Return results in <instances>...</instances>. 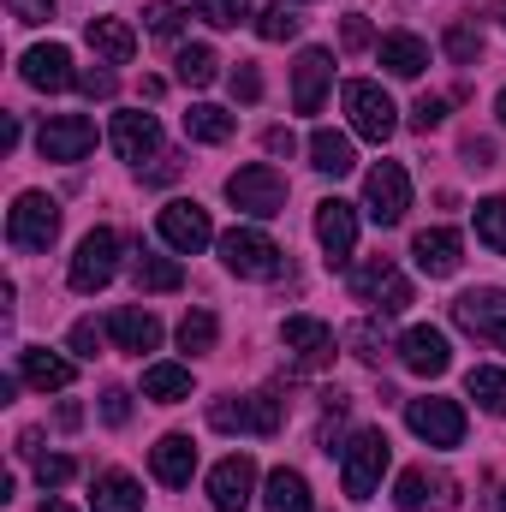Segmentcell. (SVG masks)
<instances>
[{
	"mask_svg": "<svg viewBox=\"0 0 506 512\" xmlns=\"http://www.w3.org/2000/svg\"><path fill=\"white\" fill-rule=\"evenodd\" d=\"M78 90L96 96V102H108L114 96V72H78Z\"/></svg>",
	"mask_w": 506,
	"mask_h": 512,
	"instance_id": "cell-50",
	"label": "cell"
},
{
	"mask_svg": "<svg viewBox=\"0 0 506 512\" xmlns=\"http://www.w3.org/2000/svg\"><path fill=\"white\" fill-rule=\"evenodd\" d=\"M131 274H137V286L143 292H179L185 286V268L173 262V256H161V251H137V262H131Z\"/></svg>",
	"mask_w": 506,
	"mask_h": 512,
	"instance_id": "cell-30",
	"label": "cell"
},
{
	"mask_svg": "<svg viewBox=\"0 0 506 512\" xmlns=\"http://www.w3.org/2000/svg\"><path fill=\"white\" fill-rule=\"evenodd\" d=\"M36 149H42V161H84V155L96 149V120H84V114H54L48 126L36 131Z\"/></svg>",
	"mask_w": 506,
	"mask_h": 512,
	"instance_id": "cell-12",
	"label": "cell"
},
{
	"mask_svg": "<svg viewBox=\"0 0 506 512\" xmlns=\"http://www.w3.org/2000/svg\"><path fill=\"white\" fill-rule=\"evenodd\" d=\"M18 376L36 387V393H60V387H72L78 364L60 358V352H48V346H30V352H18Z\"/></svg>",
	"mask_w": 506,
	"mask_h": 512,
	"instance_id": "cell-24",
	"label": "cell"
},
{
	"mask_svg": "<svg viewBox=\"0 0 506 512\" xmlns=\"http://www.w3.org/2000/svg\"><path fill=\"white\" fill-rule=\"evenodd\" d=\"M495 114H501V126H506V90H501V96H495Z\"/></svg>",
	"mask_w": 506,
	"mask_h": 512,
	"instance_id": "cell-55",
	"label": "cell"
},
{
	"mask_svg": "<svg viewBox=\"0 0 506 512\" xmlns=\"http://www.w3.org/2000/svg\"><path fill=\"white\" fill-rule=\"evenodd\" d=\"M215 340H221L215 310H185V322H179V346H185L191 358H203V352H215Z\"/></svg>",
	"mask_w": 506,
	"mask_h": 512,
	"instance_id": "cell-36",
	"label": "cell"
},
{
	"mask_svg": "<svg viewBox=\"0 0 506 512\" xmlns=\"http://www.w3.org/2000/svg\"><path fill=\"white\" fill-rule=\"evenodd\" d=\"M352 298L370 304V310H381V316H399V310L411 304V280L393 268V256H370V262L352 268Z\"/></svg>",
	"mask_w": 506,
	"mask_h": 512,
	"instance_id": "cell-5",
	"label": "cell"
},
{
	"mask_svg": "<svg viewBox=\"0 0 506 512\" xmlns=\"http://www.w3.org/2000/svg\"><path fill=\"white\" fill-rule=\"evenodd\" d=\"M453 322H459L465 334H477V340H489V346L506 352V292L501 286L459 292V298H453Z\"/></svg>",
	"mask_w": 506,
	"mask_h": 512,
	"instance_id": "cell-9",
	"label": "cell"
},
{
	"mask_svg": "<svg viewBox=\"0 0 506 512\" xmlns=\"http://www.w3.org/2000/svg\"><path fill=\"white\" fill-rule=\"evenodd\" d=\"M18 72H24V84L30 90H72L78 84V72H72V54L60 48V42H42V48H30L24 60H18Z\"/></svg>",
	"mask_w": 506,
	"mask_h": 512,
	"instance_id": "cell-19",
	"label": "cell"
},
{
	"mask_svg": "<svg viewBox=\"0 0 506 512\" xmlns=\"http://www.w3.org/2000/svg\"><path fill=\"white\" fill-rule=\"evenodd\" d=\"M405 423H411V435L417 441H429V447H459L465 441V411L453 405V399H405Z\"/></svg>",
	"mask_w": 506,
	"mask_h": 512,
	"instance_id": "cell-11",
	"label": "cell"
},
{
	"mask_svg": "<svg viewBox=\"0 0 506 512\" xmlns=\"http://www.w3.org/2000/svg\"><path fill=\"white\" fill-rule=\"evenodd\" d=\"M262 143H268V155H292V149H298V137H292L286 126H274L268 137H262Z\"/></svg>",
	"mask_w": 506,
	"mask_h": 512,
	"instance_id": "cell-53",
	"label": "cell"
},
{
	"mask_svg": "<svg viewBox=\"0 0 506 512\" xmlns=\"http://www.w3.org/2000/svg\"><path fill=\"white\" fill-rule=\"evenodd\" d=\"M179 167H185L179 155H155V167H149L143 179H149V185H167V179H179Z\"/></svg>",
	"mask_w": 506,
	"mask_h": 512,
	"instance_id": "cell-52",
	"label": "cell"
},
{
	"mask_svg": "<svg viewBox=\"0 0 506 512\" xmlns=\"http://www.w3.org/2000/svg\"><path fill=\"white\" fill-rule=\"evenodd\" d=\"M90 507L96 512H143V489H137V477H126V471H102L96 489H90Z\"/></svg>",
	"mask_w": 506,
	"mask_h": 512,
	"instance_id": "cell-29",
	"label": "cell"
},
{
	"mask_svg": "<svg viewBox=\"0 0 506 512\" xmlns=\"http://www.w3.org/2000/svg\"><path fill=\"white\" fill-rule=\"evenodd\" d=\"M280 340H286V352H292L304 370H322V364L334 358V328L316 322V316H286V322H280Z\"/></svg>",
	"mask_w": 506,
	"mask_h": 512,
	"instance_id": "cell-17",
	"label": "cell"
},
{
	"mask_svg": "<svg viewBox=\"0 0 506 512\" xmlns=\"http://www.w3.org/2000/svg\"><path fill=\"white\" fill-rule=\"evenodd\" d=\"M441 120H447V96H417L411 102V126L417 131H435Z\"/></svg>",
	"mask_w": 506,
	"mask_h": 512,
	"instance_id": "cell-43",
	"label": "cell"
},
{
	"mask_svg": "<svg viewBox=\"0 0 506 512\" xmlns=\"http://www.w3.org/2000/svg\"><path fill=\"white\" fill-rule=\"evenodd\" d=\"M251 495H256V465L245 453H227V459L209 471V501H215V512H245Z\"/></svg>",
	"mask_w": 506,
	"mask_h": 512,
	"instance_id": "cell-15",
	"label": "cell"
},
{
	"mask_svg": "<svg viewBox=\"0 0 506 512\" xmlns=\"http://www.w3.org/2000/svg\"><path fill=\"white\" fill-rule=\"evenodd\" d=\"M108 334L120 340V352H131V358H143V352H155V346H161V322H155L149 310H131V304L108 316Z\"/></svg>",
	"mask_w": 506,
	"mask_h": 512,
	"instance_id": "cell-26",
	"label": "cell"
},
{
	"mask_svg": "<svg viewBox=\"0 0 506 512\" xmlns=\"http://www.w3.org/2000/svg\"><path fill=\"white\" fill-rule=\"evenodd\" d=\"M239 131V120L227 114V108H215V102H197L191 114H185V137L191 143H227Z\"/></svg>",
	"mask_w": 506,
	"mask_h": 512,
	"instance_id": "cell-34",
	"label": "cell"
},
{
	"mask_svg": "<svg viewBox=\"0 0 506 512\" xmlns=\"http://www.w3.org/2000/svg\"><path fill=\"white\" fill-rule=\"evenodd\" d=\"M173 72H179V84H185V90H209V84L221 78V60H215V48L191 42V48H179V54H173Z\"/></svg>",
	"mask_w": 506,
	"mask_h": 512,
	"instance_id": "cell-33",
	"label": "cell"
},
{
	"mask_svg": "<svg viewBox=\"0 0 506 512\" xmlns=\"http://www.w3.org/2000/svg\"><path fill=\"white\" fill-rule=\"evenodd\" d=\"M501 512H506V489H501Z\"/></svg>",
	"mask_w": 506,
	"mask_h": 512,
	"instance_id": "cell-56",
	"label": "cell"
},
{
	"mask_svg": "<svg viewBox=\"0 0 506 512\" xmlns=\"http://www.w3.org/2000/svg\"><path fill=\"white\" fill-rule=\"evenodd\" d=\"M72 477H78V459H66V453L36 459V483H42V495H48V489H66Z\"/></svg>",
	"mask_w": 506,
	"mask_h": 512,
	"instance_id": "cell-41",
	"label": "cell"
},
{
	"mask_svg": "<svg viewBox=\"0 0 506 512\" xmlns=\"http://www.w3.org/2000/svg\"><path fill=\"white\" fill-rule=\"evenodd\" d=\"M376 54H381V66H387L393 78H423V66H429V42H423V36H411V30L381 36Z\"/></svg>",
	"mask_w": 506,
	"mask_h": 512,
	"instance_id": "cell-25",
	"label": "cell"
},
{
	"mask_svg": "<svg viewBox=\"0 0 506 512\" xmlns=\"http://www.w3.org/2000/svg\"><path fill=\"white\" fill-rule=\"evenodd\" d=\"M6 6H12L18 24H48L54 18V0H6Z\"/></svg>",
	"mask_w": 506,
	"mask_h": 512,
	"instance_id": "cell-48",
	"label": "cell"
},
{
	"mask_svg": "<svg viewBox=\"0 0 506 512\" xmlns=\"http://www.w3.org/2000/svg\"><path fill=\"white\" fill-rule=\"evenodd\" d=\"M6 239H12V251H48L60 239V203L48 191H24L6 215Z\"/></svg>",
	"mask_w": 506,
	"mask_h": 512,
	"instance_id": "cell-3",
	"label": "cell"
},
{
	"mask_svg": "<svg viewBox=\"0 0 506 512\" xmlns=\"http://www.w3.org/2000/svg\"><path fill=\"white\" fill-rule=\"evenodd\" d=\"M72 352H78V358H96V352H102V328H96L90 316L72 322Z\"/></svg>",
	"mask_w": 506,
	"mask_h": 512,
	"instance_id": "cell-45",
	"label": "cell"
},
{
	"mask_svg": "<svg viewBox=\"0 0 506 512\" xmlns=\"http://www.w3.org/2000/svg\"><path fill=\"white\" fill-rule=\"evenodd\" d=\"M346 346H352L358 358H370V364H381V334L370 328V322H364V328H352V334H346Z\"/></svg>",
	"mask_w": 506,
	"mask_h": 512,
	"instance_id": "cell-46",
	"label": "cell"
},
{
	"mask_svg": "<svg viewBox=\"0 0 506 512\" xmlns=\"http://www.w3.org/2000/svg\"><path fill=\"white\" fill-rule=\"evenodd\" d=\"M42 512H72L66 501H42Z\"/></svg>",
	"mask_w": 506,
	"mask_h": 512,
	"instance_id": "cell-54",
	"label": "cell"
},
{
	"mask_svg": "<svg viewBox=\"0 0 506 512\" xmlns=\"http://www.w3.org/2000/svg\"><path fill=\"white\" fill-rule=\"evenodd\" d=\"M149 471H155L167 489H185L191 471H197V447H191V435H161V441L149 447Z\"/></svg>",
	"mask_w": 506,
	"mask_h": 512,
	"instance_id": "cell-23",
	"label": "cell"
},
{
	"mask_svg": "<svg viewBox=\"0 0 506 512\" xmlns=\"http://www.w3.org/2000/svg\"><path fill=\"white\" fill-rule=\"evenodd\" d=\"M143 399H155V405L191 399V370H185V364H149V370H143Z\"/></svg>",
	"mask_w": 506,
	"mask_h": 512,
	"instance_id": "cell-32",
	"label": "cell"
},
{
	"mask_svg": "<svg viewBox=\"0 0 506 512\" xmlns=\"http://www.w3.org/2000/svg\"><path fill=\"white\" fill-rule=\"evenodd\" d=\"M197 18H209L215 30H233L239 18H251V0H191Z\"/></svg>",
	"mask_w": 506,
	"mask_h": 512,
	"instance_id": "cell-39",
	"label": "cell"
},
{
	"mask_svg": "<svg viewBox=\"0 0 506 512\" xmlns=\"http://www.w3.org/2000/svg\"><path fill=\"white\" fill-rule=\"evenodd\" d=\"M161 239L173 245V251H185V256H197L209 239H215V221H209V209L203 203H167L161 209Z\"/></svg>",
	"mask_w": 506,
	"mask_h": 512,
	"instance_id": "cell-14",
	"label": "cell"
},
{
	"mask_svg": "<svg viewBox=\"0 0 506 512\" xmlns=\"http://www.w3.org/2000/svg\"><path fill=\"white\" fill-rule=\"evenodd\" d=\"M340 42H346L352 54H358V48H370V42H376V30H370V18H358V12H352V18L340 24Z\"/></svg>",
	"mask_w": 506,
	"mask_h": 512,
	"instance_id": "cell-47",
	"label": "cell"
},
{
	"mask_svg": "<svg viewBox=\"0 0 506 512\" xmlns=\"http://www.w3.org/2000/svg\"><path fill=\"white\" fill-rule=\"evenodd\" d=\"M310 167L316 173H328V179H340V173H352L358 167V155H352V137L346 131H310Z\"/></svg>",
	"mask_w": 506,
	"mask_h": 512,
	"instance_id": "cell-27",
	"label": "cell"
},
{
	"mask_svg": "<svg viewBox=\"0 0 506 512\" xmlns=\"http://www.w3.org/2000/svg\"><path fill=\"white\" fill-rule=\"evenodd\" d=\"M477 239L495 256H506V197H483L477 203Z\"/></svg>",
	"mask_w": 506,
	"mask_h": 512,
	"instance_id": "cell-37",
	"label": "cell"
},
{
	"mask_svg": "<svg viewBox=\"0 0 506 512\" xmlns=\"http://www.w3.org/2000/svg\"><path fill=\"white\" fill-rule=\"evenodd\" d=\"M465 245H459V233L453 227H429V233H417V245H411V256H417V268L429 274V280H447V274H459V262H465Z\"/></svg>",
	"mask_w": 506,
	"mask_h": 512,
	"instance_id": "cell-22",
	"label": "cell"
},
{
	"mask_svg": "<svg viewBox=\"0 0 506 512\" xmlns=\"http://www.w3.org/2000/svg\"><path fill=\"white\" fill-rule=\"evenodd\" d=\"M227 84H233V96H239V102H262V72H256L251 60H239V72H233Z\"/></svg>",
	"mask_w": 506,
	"mask_h": 512,
	"instance_id": "cell-44",
	"label": "cell"
},
{
	"mask_svg": "<svg viewBox=\"0 0 506 512\" xmlns=\"http://www.w3.org/2000/svg\"><path fill=\"white\" fill-rule=\"evenodd\" d=\"M84 36H90V48H96L108 66H126L131 54H137V36H131L126 18H90V30H84Z\"/></svg>",
	"mask_w": 506,
	"mask_h": 512,
	"instance_id": "cell-28",
	"label": "cell"
},
{
	"mask_svg": "<svg viewBox=\"0 0 506 512\" xmlns=\"http://www.w3.org/2000/svg\"><path fill=\"white\" fill-rule=\"evenodd\" d=\"M102 417H108L114 429L131 417V393H126V387H108V393H102Z\"/></svg>",
	"mask_w": 506,
	"mask_h": 512,
	"instance_id": "cell-49",
	"label": "cell"
},
{
	"mask_svg": "<svg viewBox=\"0 0 506 512\" xmlns=\"http://www.w3.org/2000/svg\"><path fill=\"white\" fill-rule=\"evenodd\" d=\"M465 393H471L489 417H506V370H495V364H477V370L465 376Z\"/></svg>",
	"mask_w": 506,
	"mask_h": 512,
	"instance_id": "cell-35",
	"label": "cell"
},
{
	"mask_svg": "<svg viewBox=\"0 0 506 512\" xmlns=\"http://www.w3.org/2000/svg\"><path fill=\"white\" fill-rule=\"evenodd\" d=\"M447 54H453L459 66H471V60L483 54V36H477L471 24H453V30H447Z\"/></svg>",
	"mask_w": 506,
	"mask_h": 512,
	"instance_id": "cell-42",
	"label": "cell"
},
{
	"mask_svg": "<svg viewBox=\"0 0 506 512\" xmlns=\"http://www.w3.org/2000/svg\"><path fill=\"white\" fill-rule=\"evenodd\" d=\"M114 268H120V233L114 227H96V233H84V245L72 256L66 280H72V292H102L114 280Z\"/></svg>",
	"mask_w": 506,
	"mask_h": 512,
	"instance_id": "cell-7",
	"label": "cell"
},
{
	"mask_svg": "<svg viewBox=\"0 0 506 512\" xmlns=\"http://www.w3.org/2000/svg\"><path fill=\"white\" fill-rule=\"evenodd\" d=\"M393 501H399V512H423V507H435V512H453V507H459V489H453L447 477H429L423 465H411V471L399 477V489H393Z\"/></svg>",
	"mask_w": 506,
	"mask_h": 512,
	"instance_id": "cell-21",
	"label": "cell"
},
{
	"mask_svg": "<svg viewBox=\"0 0 506 512\" xmlns=\"http://www.w3.org/2000/svg\"><path fill=\"white\" fill-rule=\"evenodd\" d=\"M262 507L268 512H310V483L298 471H268V489H262Z\"/></svg>",
	"mask_w": 506,
	"mask_h": 512,
	"instance_id": "cell-31",
	"label": "cell"
},
{
	"mask_svg": "<svg viewBox=\"0 0 506 512\" xmlns=\"http://www.w3.org/2000/svg\"><path fill=\"white\" fill-rule=\"evenodd\" d=\"M501 18H506V0H501Z\"/></svg>",
	"mask_w": 506,
	"mask_h": 512,
	"instance_id": "cell-57",
	"label": "cell"
},
{
	"mask_svg": "<svg viewBox=\"0 0 506 512\" xmlns=\"http://www.w3.org/2000/svg\"><path fill=\"white\" fill-rule=\"evenodd\" d=\"M393 447L381 429H358L346 447H340V483H346V501H370L381 489V471H387Z\"/></svg>",
	"mask_w": 506,
	"mask_h": 512,
	"instance_id": "cell-2",
	"label": "cell"
},
{
	"mask_svg": "<svg viewBox=\"0 0 506 512\" xmlns=\"http://www.w3.org/2000/svg\"><path fill=\"white\" fill-rule=\"evenodd\" d=\"M316 239H322V251H328V268H346L352 251H358V209L340 203V197L316 203Z\"/></svg>",
	"mask_w": 506,
	"mask_h": 512,
	"instance_id": "cell-13",
	"label": "cell"
},
{
	"mask_svg": "<svg viewBox=\"0 0 506 512\" xmlns=\"http://www.w3.org/2000/svg\"><path fill=\"white\" fill-rule=\"evenodd\" d=\"M328 84H334V54L328 48H304L298 66H292V108L298 114H316L322 96H328Z\"/></svg>",
	"mask_w": 506,
	"mask_h": 512,
	"instance_id": "cell-16",
	"label": "cell"
},
{
	"mask_svg": "<svg viewBox=\"0 0 506 512\" xmlns=\"http://www.w3.org/2000/svg\"><path fill=\"white\" fill-rule=\"evenodd\" d=\"M340 96H346V114H352V131H358V137H370V143H387V137H393V126H399L393 114H399V108L387 102L381 84H370V78H346Z\"/></svg>",
	"mask_w": 506,
	"mask_h": 512,
	"instance_id": "cell-10",
	"label": "cell"
},
{
	"mask_svg": "<svg viewBox=\"0 0 506 512\" xmlns=\"http://www.w3.org/2000/svg\"><path fill=\"white\" fill-rule=\"evenodd\" d=\"M364 209H370L376 227H399V221H405V209H411V179H405L399 161H381V167L364 173Z\"/></svg>",
	"mask_w": 506,
	"mask_h": 512,
	"instance_id": "cell-8",
	"label": "cell"
},
{
	"mask_svg": "<svg viewBox=\"0 0 506 512\" xmlns=\"http://www.w3.org/2000/svg\"><path fill=\"white\" fill-rule=\"evenodd\" d=\"M221 262L239 280H274L280 274V245L256 227H233V233H221Z\"/></svg>",
	"mask_w": 506,
	"mask_h": 512,
	"instance_id": "cell-6",
	"label": "cell"
},
{
	"mask_svg": "<svg viewBox=\"0 0 506 512\" xmlns=\"http://www.w3.org/2000/svg\"><path fill=\"white\" fill-rule=\"evenodd\" d=\"M209 423L221 435H280L286 399L280 393H227V399L209 405Z\"/></svg>",
	"mask_w": 506,
	"mask_h": 512,
	"instance_id": "cell-1",
	"label": "cell"
},
{
	"mask_svg": "<svg viewBox=\"0 0 506 512\" xmlns=\"http://www.w3.org/2000/svg\"><path fill=\"white\" fill-rule=\"evenodd\" d=\"M114 149H120V161H155L161 155V126H155V114H143V108H126V114H114Z\"/></svg>",
	"mask_w": 506,
	"mask_h": 512,
	"instance_id": "cell-18",
	"label": "cell"
},
{
	"mask_svg": "<svg viewBox=\"0 0 506 512\" xmlns=\"http://www.w3.org/2000/svg\"><path fill=\"white\" fill-rule=\"evenodd\" d=\"M465 161L471 167H495V143L489 137H465Z\"/></svg>",
	"mask_w": 506,
	"mask_h": 512,
	"instance_id": "cell-51",
	"label": "cell"
},
{
	"mask_svg": "<svg viewBox=\"0 0 506 512\" xmlns=\"http://www.w3.org/2000/svg\"><path fill=\"white\" fill-rule=\"evenodd\" d=\"M191 18V6H179V0H155L149 12H143V24H149V36H179V24Z\"/></svg>",
	"mask_w": 506,
	"mask_h": 512,
	"instance_id": "cell-40",
	"label": "cell"
},
{
	"mask_svg": "<svg viewBox=\"0 0 506 512\" xmlns=\"http://www.w3.org/2000/svg\"><path fill=\"white\" fill-rule=\"evenodd\" d=\"M399 364H405L411 376H447L453 346H447L441 328H405V340H399Z\"/></svg>",
	"mask_w": 506,
	"mask_h": 512,
	"instance_id": "cell-20",
	"label": "cell"
},
{
	"mask_svg": "<svg viewBox=\"0 0 506 512\" xmlns=\"http://www.w3.org/2000/svg\"><path fill=\"white\" fill-rule=\"evenodd\" d=\"M227 197H233V209H239V215H256V221H274V215H286V179H280L268 161L239 167V173L227 179Z\"/></svg>",
	"mask_w": 506,
	"mask_h": 512,
	"instance_id": "cell-4",
	"label": "cell"
},
{
	"mask_svg": "<svg viewBox=\"0 0 506 512\" xmlns=\"http://www.w3.org/2000/svg\"><path fill=\"white\" fill-rule=\"evenodd\" d=\"M298 24H304V18H298V12H292L286 0H280V6H262V12H256V36H262V42H292V36H298Z\"/></svg>",
	"mask_w": 506,
	"mask_h": 512,
	"instance_id": "cell-38",
	"label": "cell"
}]
</instances>
